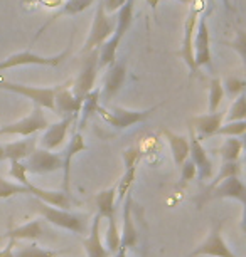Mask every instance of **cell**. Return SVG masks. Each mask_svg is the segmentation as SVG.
<instances>
[{
    "label": "cell",
    "mask_w": 246,
    "mask_h": 257,
    "mask_svg": "<svg viewBox=\"0 0 246 257\" xmlns=\"http://www.w3.org/2000/svg\"><path fill=\"white\" fill-rule=\"evenodd\" d=\"M133 4H135V0H127V2L122 6V9L118 11L115 31L112 32V36L108 37V41L100 47V59H98L100 67L110 66L117 61L118 46H120L123 36L127 34V31L130 29V26H132V21H133Z\"/></svg>",
    "instance_id": "cell-1"
},
{
    "label": "cell",
    "mask_w": 246,
    "mask_h": 257,
    "mask_svg": "<svg viewBox=\"0 0 246 257\" xmlns=\"http://www.w3.org/2000/svg\"><path fill=\"white\" fill-rule=\"evenodd\" d=\"M32 205L39 210V213L44 217L46 222H49L52 225H57L61 229L71 230L74 234H86V229H88V217L83 215V213H73L66 208H57L52 205H47V203L41 202L39 198L32 197Z\"/></svg>",
    "instance_id": "cell-2"
},
{
    "label": "cell",
    "mask_w": 246,
    "mask_h": 257,
    "mask_svg": "<svg viewBox=\"0 0 246 257\" xmlns=\"http://www.w3.org/2000/svg\"><path fill=\"white\" fill-rule=\"evenodd\" d=\"M189 6L191 7H189V14H187L186 22H184V37H182V47L179 51V56L182 57V61L186 62V66L189 67L191 76H192V74H197L192 42H194L197 19H199L201 12H204V9H206V0H192Z\"/></svg>",
    "instance_id": "cell-3"
},
{
    "label": "cell",
    "mask_w": 246,
    "mask_h": 257,
    "mask_svg": "<svg viewBox=\"0 0 246 257\" xmlns=\"http://www.w3.org/2000/svg\"><path fill=\"white\" fill-rule=\"evenodd\" d=\"M115 24H117V19H113L110 14H107L103 7V0H98L93 24H91L88 39H86L83 47V54L85 52H90L91 49H100L115 31Z\"/></svg>",
    "instance_id": "cell-4"
},
{
    "label": "cell",
    "mask_w": 246,
    "mask_h": 257,
    "mask_svg": "<svg viewBox=\"0 0 246 257\" xmlns=\"http://www.w3.org/2000/svg\"><path fill=\"white\" fill-rule=\"evenodd\" d=\"M158 108V106H153L150 109L145 111H133V109H125L120 108V106H112V108H103V106H98L96 109V114H100L103 118L105 123H108L110 126L117 130H127L130 126L142 123V121L148 119L152 116V113Z\"/></svg>",
    "instance_id": "cell-5"
},
{
    "label": "cell",
    "mask_w": 246,
    "mask_h": 257,
    "mask_svg": "<svg viewBox=\"0 0 246 257\" xmlns=\"http://www.w3.org/2000/svg\"><path fill=\"white\" fill-rule=\"evenodd\" d=\"M71 46H73V37H71L69 44L66 46L64 51L59 52L57 56H51V57L36 54V52H32L31 49L17 52V54H12V56H9L6 59L0 61V72L6 71V69H11V67H17V66H51V67L59 66L61 62L69 56Z\"/></svg>",
    "instance_id": "cell-6"
},
{
    "label": "cell",
    "mask_w": 246,
    "mask_h": 257,
    "mask_svg": "<svg viewBox=\"0 0 246 257\" xmlns=\"http://www.w3.org/2000/svg\"><path fill=\"white\" fill-rule=\"evenodd\" d=\"M0 89L21 94L24 98L31 99L34 104L41 106V108L54 111V94L57 86H54V88H37V86L21 84V82H11L0 76Z\"/></svg>",
    "instance_id": "cell-7"
},
{
    "label": "cell",
    "mask_w": 246,
    "mask_h": 257,
    "mask_svg": "<svg viewBox=\"0 0 246 257\" xmlns=\"http://www.w3.org/2000/svg\"><path fill=\"white\" fill-rule=\"evenodd\" d=\"M49 126L44 114V108L34 104L31 114H27L26 118L14 121V123L0 126V137L2 135H21V137H34L37 132H44Z\"/></svg>",
    "instance_id": "cell-8"
},
{
    "label": "cell",
    "mask_w": 246,
    "mask_h": 257,
    "mask_svg": "<svg viewBox=\"0 0 246 257\" xmlns=\"http://www.w3.org/2000/svg\"><path fill=\"white\" fill-rule=\"evenodd\" d=\"M226 224V219L214 220L211 225L209 235L202 242L199 247H196L187 257H197V255H213V257H238L233 250L229 249L228 244L223 239V227Z\"/></svg>",
    "instance_id": "cell-9"
},
{
    "label": "cell",
    "mask_w": 246,
    "mask_h": 257,
    "mask_svg": "<svg viewBox=\"0 0 246 257\" xmlns=\"http://www.w3.org/2000/svg\"><path fill=\"white\" fill-rule=\"evenodd\" d=\"M98 59H100V49H91L90 52H85V59L81 64L79 74L76 77L74 86H73V93L79 101H83V98L95 88V81L96 74H98Z\"/></svg>",
    "instance_id": "cell-10"
},
{
    "label": "cell",
    "mask_w": 246,
    "mask_h": 257,
    "mask_svg": "<svg viewBox=\"0 0 246 257\" xmlns=\"http://www.w3.org/2000/svg\"><path fill=\"white\" fill-rule=\"evenodd\" d=\"M218 198H233V200H238L243 207L246 205V187L239 175L228 177L223 182H219L213 190L201 197L199 205H202V202L218 200Z\"/></svg>",
    "instance_id": "cell-11"
},
{
    "label": "cell",
    "mask_w": 246,
    "mask_h": 257,
    "mask_svg": "<svg viewBox=\"0 0 246 257\" xmlns=\"http://www.w3.org/2000/svg\"><path fill=\"white\" fill-rule=\"evenodd\" d=\"M27 173L34 175H44V173H52L62 168V157L57 153H52L51 150L34 148V152L26 158Z\"/></svg>",
    "instance_id": "cell-12"
},
{
    "label": "cell",
    "mask_w": 246,
    "mask_h": 257,
    "mask_svg": "<svg viewBox=\"0 0 246 257\" xmlns=\"http://www.w3.org/2000/svg\"><path fill=\"white\" fill-rule=\"evenodd\" d=\"M192 49H194V62L197 69L202 66L211 67V34H209V24H207L206 14L197 19Z\"/></svg>",
    "instance_id": "cell-13"
},
{
    "label": "cell",
    "mask_w": 246,
    "mask_h": 257,
    "mask_svg": "<svg viewBox=\"0 0 246 257\" xmlns=\"http://www.w3.org/2000/svg\"><path fill=\"white\" fill-rule=\"evenodd\" d=\"M123 225L120 232V247H125L127 250H137L140 244V232L133 220V198L132 192L127 193L123 198Z\"/></svg>",
    "instance_id": "cell-14"
},
{
    "label": "cell",
    "mask_w": 246,
    "mask_h": 257,
    "mask_svg": "<svg viewBox=\"0 0 246 257\" xmlns=\"http://www.w3.org/2000/svg\"><path fill=\"white\" fill-rule=\"evenodd\" d=\"M142 158V150L138 147H132L123 152V162H125V173L120 178L117 187V203H122L127 193L132 190V185L137 178V167Z\"/></svg>",
    "instance_id": "cell-15"
},
{
    "label": "cell",
    "mask_w": 246,
    "mask_h": 257,
    "mask_svg": "<svg viewBox=\"0 0 246 257\" xmlns=\"http://www.w3.org/2000/svg\"><path fill=\"white\" fill-rule=\"evenodd\" d=\"M76 121L74 116H66L57 123H49V126L44 130V133L37 138V143L44 150H56L59 148L66 140V135L69 132V126Z\"/></svg>",
    "instance_id": "cell-16"
},
{
    "label": "cell",
    "mask_w": 246,
    "mask_h": 257,
    "mask_svg": "<svg viewBox=\"0 0 246 257\" xmlns=\"http://www.w3.org/2000/svg\"><path fill=\"white\" fill-rule=\"evenodd\" d=\"M189 157L192 160V163L196 165L201 180H209L213 177V170H214L213 162L207 157V152L202 147V142L197 140L194 130L191 126H189Z\"/></svg>",
    "instance_id": "cell-17"
},
{
    "label": "cell",
    "mask_w": 246,
    "mask_h": 257,
    "mask_svg": "<svg viewBox=\"0 0 246 257\" xmlns=\"http://www.w3.org/2000/svg\"><path fill=\"white\" fill-rule=\"evenodd\" d=\"M224 121V113L221 111H214V113H206V114H199V116H192V118L187 121L189 126L194 130L196 137L199 142L206 138L214 137L216 132Z\"/></svg>",
    "instance_id": "cell-18"
},
{
    "label": "cell",
    "mask_w": 246,
    "mask_h": 257,
    "mask_svg": "<svg viewBox=\"0 0 246 257\" xmlns=\"http://www.w3.org/2000/svg\"><path fill=\"white\" fill-rule=\"evenodd\" d=\"M88 148L85 143V138L83 135H81L79 132H76L73 137H71V142L69 145L66 147L64 153H61L62 157V190L69 193L71 192V162H73V158L76 157L78 153L85 152V150Z\"/></svg>",
    "instance_id": "cell-19"
},
{
    "label": "cell",
    "mask_w": 246,
    "mask_h": 257,
    "mask_svg": "<svg viewBox=\"0 0 246 257\" xmlns=\"http://www.w3.org/2000/svg\"><path fill=\"white\" fill-rule=\"evenodd\" d=\"M81 103L78 98L74 96L73 89L66 86H57L56 94H54V113L59 114L61 118H66V116H74L78 118L79 109H81Z\"/></svg>",
    "instance_id": "cell-20"
},
{
    "label": "cell",
    "mask_w": 246,
    "mask_h": 257,
    "mask_svg": "<svg viewBox=\"0 0 246 257\" xmlns=\"http://www.w3.org/2000/svg\"><path fill=\"white\" fill-rule=\"evenodd\" d=\"M26 187L29 193L34 198H39L41 202L47 203V205L57 207V208H69L71 203H73V198H71V193H67L64 190H46V188H41L37 185H34L31 182H26Z\"/></svg>",
    "instance_id": "cell-21"
},
{
    "label": "cell",
    "mask_w": 246,
    "mask_h": 257,
    "mask_svg": "<svg viewBox=\"0 0 246 257\" xmlns=\"http://www.w3.org/2000/svg\"><path fill=\"white\" fill-rule=\"evenodd\" d=\"M108 74L105 76V82H103V98L110 99L112 96H115L122 89L125 79H127V62L125 61H115L113 64H110Z\"/></svg>",
    "instance_id": "cell-22"
},
{
    "label": "cell",
    "mask_w": 246,
    "mask_h": 257,
    "mask_svg": "<svg viewBox=\"0 0 246 257\" xmlns=\"http://www.w3.org/2000/svg\"><path fill=\"white\" fill-rule=\"evenodd\" d=\"M46 220L42 219H36L32 222H27L21 227H14V229L7 230L6 234L0 235V240L2 239H14V240H36L41 239L42 235L46 234Z\"/></svg>",
    "instance_id": "cell-23"
},
{
    "label": "cell",
    "mask_w": 246,
    "mask_h": 257,
    "mask_svg": "<svg viewBox=\"0 0 246 257\" xmlns=\"http://www.w3.org/2000/svg\"><path fill=\"white\" fill-rule=\"evenodd\" d=\"M160 133L163 135V138L169 142V147H171L172 158H174L176 167H181V165L184 163L187 158H189V138L174 133V132H171V130H167V128H162Z\"/></svg>",
    "instance_id": "cell-24"
},
{
    "label": "cell",
    "mask_w": 246,
    "mask_h": 257,
    "mask_svg": "<svg viewBox=\"0 0 246 257\" xmlns=\"http://www.w3.org/2000/svg\"><path fill=\"white\" fill-rule=\"evenodd\" d=\"M101 217L96 215L93 219V224H91V230L88 237L83 240V245L86 252H88V257H110L112 252H110L105 244L101 242V234H100V227H101Z\"/></svg>",
    "instance_id": "cell-25"
},
{
    "label": "cell",
    "mask_w": 246,
    "mask_h": 257,
    "mask_svg": "<svg viewBox=\"0 0 246 257\" xmlns=\"http://www.w3.org/2000/svg\"><path fill=\"white\" fill-rule=\"evenodd\" d=\"M93 4H95V0H66V2L61 6L59 11L52 14L51 19L44 24V26H41V29L37 31L36 36H34V41H36L37 37H41L42 32H44L52 22H56L59 17H62V16H76V14H81V12L88 11V9L93 6Z\"/></svg>",
    "instance_id": "cell-26"
},
{
    "label": "cell",
    "mask_w": 246,
    "mask_h": 257,
    "mask_svg": "<svg viewBox=\"0 0 246 257\" xmlns=\"http://www.w3.org/2000/svg\"><path fill=\"white\" fill-rule=\"evenodd\" d=\"M96 207L101 219L113 220L117 219V187L107 188L96 195Z\"/></svg>",
    "instance_id": "cell-27"
},
{
    "label": "cell",
    "mask_w": 246,
    "mask_h": 257,
    "mask_svg": "<svg viewBox=\"0 0 246 257\" xmlns=\"http://www.w3.org/2000/svg\"><path fill=\"white\" fill-rule=\"evenodd\" d=\"M37 147V138L31 140H19V142L6 143L4 145V152H6V160L11 162H22L29 155L34 152V148Z\"/></svg>",
    "instance_id": "cell-28"
},
{
    "label": "cell",
    "mask_w": 246,
    "mask_h": 257,
    "mask_svg": "<svg viewBox=\"0 0 246 257\" xmlns=\"http://www.w3.org/2000/svg\"><path fill=\"white\" fill-rule=\"evenodd\" d=\"M100 96H101V91L93 88L83 98V103H81V109L78 114V118H79L78 130H83L86 126V121H88L93 114H96V109H98V106H100Z\"/></svg>",
    "instance_id": "cell-29"
},
{
    "label": "cell",
    "mask_w": 246,
    "mask_h": 257,
    "mask_svg": "<svg viewBox=\"0 0 246 257\" xmlns=\"http://www.w3.org/2000/svg\"><path fill=\"white\" fill-rule=\"evenodd\" d=\"M17 250L14 252V257H57L62 254V250H49L42 249L37 244H22L21 240H16Z\"/></svg>",
    "instance_id": "cell-30"
},
{
    "label": "cell",
    "mask_w": 246,
    "mask_h": 257,
    "mask_svg": "<svg viewBox=\"0 0 246 257\" xmlns=\"http://www.w3.org/2000/svg\"><path fill=\"white\" fill-rule=\"evenodd\" d=\"M241 152H243V138L228 137L219 148V157L223 162H238Z\"/></svg>",
    "instance_id": "cell-31"
},
{
    "label": "cell",
    "mask_w": 246,
    "mask_h": 257,
    "mask_svg": "<svg viewBox=\"0 0 246 257\" xmlns=\"http://www.w3.org/2000/svg\"><path fill=\"white\" fill-rule=\"evenodd\" d=\"M239 173H241V165H239V162H223V163H221V167H219L218 175L214 177V180L211 182V185L207 187V190L204 193L211 192L216 185H218L219 182H223L224 178L239 175Z\"/></svg>",
    "instance_id": "cell-32"
},
{
    "label": "cell",
    "mask_w": 246,
    "mask_h": 257,
    "mask_svg": "<svg viewBox=\"0 0 246 257\" xmlns=\"http://www.w3.org/2000/svg\"><path fill=\"white\" fill-rule=\"evenodd\" d=\"M246 132V119L241 121H226V124H221L214 137H236L243 138Z\"/></svg>",
    "instance_id": "cell-33"
},
{
    "label": "cell",
    "mask_w": 246,
    "mask_h": 257,
    "mask_svg": "<svg viewBox=\"0 0 246 257\" xmlns=\"http://www.w3.org/2000/svg\"><path fill=\"white\" fill-rule=\"evenodd\" d=\"M224 98V89H223V81L218 77H213L209 82V113L219 109L221 103Z\"/></svg>",
    "instance_id": "cell-34"
},
{
    "label": "cell",
    "mask_w": 246,
    "mask_h": 257,
    "mask_svg": "<svg viewBox=\"0 0 246 257\" xmlns=\"http://www.w3.org/2000/svg\"><path fill=\"white\" fill-rule=\"evenodd\" d=\"M246 118V94L241 93L234 98L233 104L229 106L228 113L224 114L226 121H241Z\"/></svg>",
    "instance_id": "cell-35"
},
{
    "label": "cell",
    "mask_w": 246,
    "mask_h": 257,
    "mask_svg": "<svg viewBox=\"0 0 246 257\" xmlns=\"http://www.w3.org/2000/svg\"><path fill=\"white\" fill-rule=\"evenodd\" d=\"M22 193H29L26 185H22V183H12L0 175V198H11L14 195H22Z\"/></svg>",
    "instance_id": "cell-36"
},
{
    "label": "cell",
    "mask_w": 246,
    "mask_h": 257,
    "mask_svg": "<svg viewBox=\"0 0 246 257\" xmlns=\"http://www.w3.org/2000/svg\"><path fill=\"white\" fill-rule=\"evenodd\" d=\"M244 86H246V81L243 79V77H226L224 82H223V89H224V93L231 96V98H236L238 94L241 93H244Z\"/></svg>",
    "instance_id": "cell-37"
},
{
    "label": "cell",
    "mask_w": 246,
    "mask_h": 257,
    "mask_svg": "<svg viewBox=\"0 0 246 257\" xmlns=\"http://www.w3.org/2000/svg\"><path fill=\"white\" fill-rule=\"evenodd\" d=\"M197 175V168L196 165L192 163L191 158H187L184 163L181 165V185H186L191 180H194Z\"/></svg>",
    "instance_id": "cell-38"
},
{
    "label": "cell",
    "mask_w": 246,
    "mask_h": 257,
    "mask_svg": "<svg viewBox=\"0 0 246 257\" xmlns=\"http://www.w3.org/2000/svg\"><path fill=\"white\" fill-rule=\"evenodd\" d=\"M9 175H11L14 180H17L19 183L26 185L27 182V168L22 162H11V170H9Z\"/></svg>",
    "instance_id": "cell-39"
},
{
    "label": "cell",
    "mask_w": 246,
    "mask_h": 257,
    "mask_svg": "<svg viewBox=\"0 0 246 257\" xmlns=\"http://www.w3.org/2000/svg\"><path fill=\"white\" fill-rule=\"evenodd\" d=\"M226 46H229V47H234V49H238L239 52V56H241V59L244 61V47H246V42H244V34L243 32H238V39L233 42H224Z\"/></svg>",
    "instance_id": "cell-40"
},
{
    "label": "cell",
    "mask_w": 246,
    "mask_h": 257,
    "mask_svg": "<svg viewBox=\"0 0 246 257\" xmlns=\"http://www.w3.org/2000/svg\"><path fill=\"white\" fill-rule=\"evenodd\" d=\"M125 2H127V0H103V7H105V11H107V14H115L122 9Z\"/></svg>",
    "instance_id": "cell-41"
},
{
    "label": "cell",
    "mask_w": 246,
    "mask_h": 257,
    "mask_svg": "<svg viewBox=\"0 0 246 257\" xmlns=\"http://www.w3.org/2000/svg\"><path fill=\"white\" fill-rule=\"evenodd\" d=\"M14 249H16V240L9 239V244L6 249L0 250V257H14Z\"/></svg>",
    "instance_id": "cell-42"
},
{
    "label": "cell",
    "mask_w": 246,
    "mask_h": 257,
    "mask_svg": "<svg viewBox=\"0 0 246 257\" xmlns=\"http://www.w3.org/2000/svg\"><path fill=\"white\" fill-rule=\"evenodd\" d=\"M148 2V6H150L153 11H155V9L158 7V4L160 2H163V0H147ZM176 2H179V4H184V6H189V4L192 2V0H176Z\"/></svg>",
    "instance_id": "cell-43"
},
{
    "label": "cell",
    "mask_w": 246,
    "mask_h": 257,
    "mask_svg": "<svg viewBox=\"0 0 246 257\" xmlns=\"http://www.w3.org/2000/svg\"><path fill=\"white\" fill-rule=\"evenodd\" d=\"M113 255L115 257H127V249H125V247H120L117 254H113Z\"/></svg>",
    "instance_id": "cell-44"
},
{
    "label": "cell",
    "mask_w": 246,
    "mask_h": 257,
    "mask_svg": "<svg viewBox=\"0 0 246 257\" xmlns=\"http://www.w3.org/2000/svg\"><path fill=\"white\" fill-rule=\"evenodd\" d=\"M6 160V152H4V145H0V162Z\"/></svg>",
    "instance_id": "cell-45"
},
{
    "label": "cell",
    "mask_w": 246,
    "mask_h": 257,
    "mask_svg": "<svg viewBox=\"0 0 246 257\" xmlns=\"http://www.w3.org/2000/svg\"><path fill=\"white\" fill-rule=\"evenodd\" d=\"M213 4H214V0H207V6H209V7L213 6Z\"/></svg>",
    "instance_id": "cell-46"
}]
</instances>
